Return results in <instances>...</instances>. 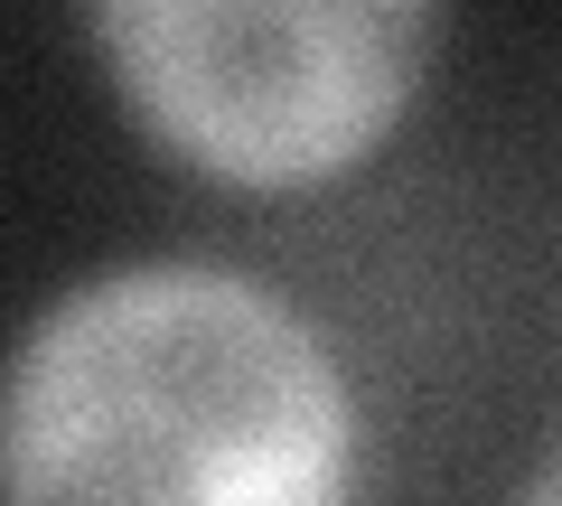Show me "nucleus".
<instances>
[{"label":"nucleus","instance_id":"nucleus-1","mask_svg":"<svg viewBox=\"0 0 562 506\" xmlns=\"http://www.w3.org/2000/svg\"><path fill=\"white\" fill-rule=\"evenodd\" d=\"M366 385L272 272L132 254L0 347V506H357Z\"/></svg>","mask_w":562,"mask_h":506},{"label":"nucleus","instance_id":"nucleus-2","mask_svg":"<svg viewBox=\"0 0 562 506\" xmlns=\"http://www.w3.org/2000/svg\"><path fill=\"white\" fill-rule=\"evenodd\" d=\"M76 29L140 150L216 198L301 206L413 132L450 0H76Z\"/></svg>","mask_w":562,"mask_h":506},{"label":"nucleus","instance_id":"nucleus-3","mask_svg":"<svg viewBox=\"0 0 562 506\" xmlns=\"http://www.w3.org/2000/svg\"><path fill=\"white\" fill-rule=\"evenodd\" d=\"M506 506H562V431L525 460V479H516V497H506Z\"/></svg>","mask_w":562,"mask_h":506}]
</instances>
